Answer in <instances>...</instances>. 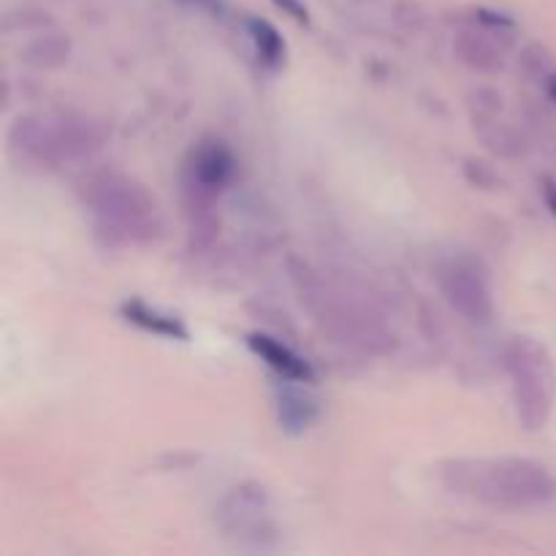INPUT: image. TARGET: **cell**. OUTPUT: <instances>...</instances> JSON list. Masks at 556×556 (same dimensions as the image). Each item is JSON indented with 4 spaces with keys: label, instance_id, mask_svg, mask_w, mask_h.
<instances>
[{
    "label": "cell",
    "instance_id": "1",
    "mask_svg": "<svg viewBox=\"0 0 556 556\" xmlns=\"http://www.w3.org/2000/svg\"><path fill=\"white\" fill-rule=\"evenodd\" d=\"M448 492L497 510H530L556 497V478L546 465L521 456L448 459L440 465Z\"/></svg>",
    "mask_w": 556,
    "mask_h": 556
},
{
    "label": "cell",
    "instance_id": "2",
    "mask_svg": "<svg viewBox=\"0 0 556 556\" xmlns=\"http://www.w3.org/2000/svg\"><path fill=\"white\" fill-rule=\"evenodd\" d=\"M85 204L96 212V231L112 248L139 244L161 231L157 204L144 185L117 172L96 174L81 188Z\"/></svg>",
    "mask_w": 556,
    "mask_h": 556
},
{
    "label": "cell",
    "instance_id": "3",
    "mask_svg": "<svg viewBox=\"0 0 556 556\" xmlns=\"http://www.w3.org/2000/svg\"><path fill=\"white\" fill-rule=\"evenodd\" d=\"M106 139V125L87 114H27L14 123L9 134L11 150L43 166H60L71 157L98 150Z\"/></svg>",
    "mask_w": 556,
    "mask_h": 556
},
{
    "label": "cell",
    "instance_id": "4",
    "mask_svg": "<svg viewBox=\"0 0 556 556\" xmlns=\"http://www.w3.org/2000/svg\"><path fill=\"white\" fill-rule=\"evenodd\" d=\"M505 369L514 386L519 424L538 432L546 427L556 405V364L552 353L532 337H514L505 348Z\"/></svg>",
    "mask_w": 556,
    "mask_h": 556
},
{
    "label": "cell",
    "instance_id": "5",
    "mask_svg": "<svg viewBox=\"0 0 556 556\" xmlns=\"http://www.w3.org/2000/svg\"><path fill=\"white\" fill-rule=\"evenodd\" d=\"M293 282H296L302 302L307 304L315 320L324 324V331H329L337 342L345 345H364L369 351H380L389 345V334L375 324L372 318L362 313L356 304L348 302L345 293H337L318 277V271L309 269L307 264L293 266Z\"/></svg>",
    "mask_w": 556,
    "mask_h": 556
},
{
    "label": "cell",
    "instance_id": "6",
    "mask_svg": "<svg viewBox=\"0 0 556 556\" xmlns=\"http://www.w3.org/2000/svg\"><path fill=\"white\" fill-rule=\"evenodd\" d=\"M514 27V20L500 11L476 9L470 14V25L456 36L454 52L459 54L467 68L494 74L505 65V52H508Z\"/></svg>",
    "mask_w": 556,
    "mask_h": 556
},
{
    "label": "cell",
    "instance_id": "7",
    "mask_svg": "<svg viewBox=\"0 0 556 556\" xmlns=\"http://www.w3.org/2000/svg\"><path fill=\"white\" fill-rule=\"evenodd\" d=\"M440 288L451 307L472 324H486L494 313L492 288L486 271L472 258H454L440 271Z\"/></svg>",
    "mask_w": 556,
    "mask_h": 556
},
{
    "label": "cell",
    "instance_id": "8",
    "mask_svg": "<svg viewBox=\"0 0 556 556\" xmlns=\"http://www.w3.org/2000/svg\"><path fill=\"white\" fill-rule=\"evenodd\" d=\"M220 521L228 535H237L242 541H255L264 546V535H271V525L266 521V489L255 483L237 486L220 508Z\"/></svg>",
    "mask_w": 556,
    "mask_h": 556
},
{
    "label": "cell",
    "instance_id": "9",
    "mask_svg": "<svg viewBox=\"0 0 556 556\" xmlns=\"http://www.w3.org/2000/svg\"><path fill=\"white\" fill-rule=\"evenodd\" d=\"M248 345L261 362L266 364L269 369H275L282 380L288 383H313L315 372L309 367V362H304L293 348L282 345L280 340L269 334H250L248 337Z\"/></svg>",
    "mask_w": 556,
    "mask_h": 556
},
{
    "label": "cell",
    "instance_id": "10",
    "mask_svg": "<svg viewBox=\"0 0 556 556\" xmlns=\"http://www.w3.org/2000/svg\"><path fill=\"white\" fill-rule=\"evenodd\" d=\"M119 313H123V318L128 320V324L139 326L141 331H150V334L166 337V340H179V342H185L190 337L188 326H185L177 315L161 313V309L150 307V304H144L141 299H130V302H125L123 307H119Z\"/></svg>",
    "mask_w": 556,
    "mask_h": 556
},
{
    "label": "cell",
    "instance_id": "11",
    "mask_svg": "<svg viewBox=\"0 0 556 556\" xmlns=\"http://www.w3.org/2000/svg\"><path fill=\"white\" fill-rule=\"evenodd\" d=\"M318 402L309 394H304V391L293 389V386L277 389V421H280V427L286 432H307L315 424V418H318Z\"/></svg>",
    "mask_w": 556,
    "mask_h": 556
},
{
    "label": "cell",
    "instance_id": "12",
    "mask_svg": "<svg viewBox=\"0 0 556 556\" xmlns=\"http://www.w3.org/2000/svg\"><path fill=\"white\" fill-rule=\"evenodd\" d=\"M248 33L253 38L261 63L269 65V68H277V65L286 63V41H282L280 30L271 22L253 16V20H248Z\"/></svg>",
    "mask_w": 556,
    "mask_h": 556
},
{
    "label": "cell",
    "instance_id": "13",
    "mask_svg": "<svg viewBox=\"0 0 556 556\" xmlns=\"http://www.w3.org/2000/svg\"><path fill=\"white\" fill-rule=\"evenodd\" d=\"M30 63L43 65V68H52V65H63L68 60V38L63 36H43L33 43Z\"/></svg>",
    "mask_w": 556,
    "mask_h": 556
},
{
    "label": "cell",
    "instance_id": "14",
    "mask_svg": "<svg viewBox=\"0 0 556 556\" xmlns=\"http://www.w3.org/2000/svg\"><path fill=\"white\" fill-rule=\"evenodd\" d=\"M275 3L280 5L282 11H288V14H291L293 20L302 22V25H307V22H309L307 9H304V3H299V0H275Z\"/></svg>",
    "mask_w": 556,
    "mask_h": 556
},
{
    "label": "cell",
    "instance_id": "15",
    "mask_svg": "<svg viewBox=\"0 0 556 556\" xmlns=\"http://www.w3.org/2000/svg\"><path fill=\"white\" fill-rule=\"evenodd\" d=\"M548 92H552V98L556 101V74L548 76Z\"/></svg>",
    "mask_w": 556,
    "mask_h": 556
},
{
    "label": "cell",
    "instance_id": "16",
    "mask_svg": "<svg viewBox=\"0 0 556 556\" xmlns=\"http://www.w3.org/2000/svg\"><path fill=\"white\" fill-rule=\"evenodd\" d=\"M362 3H367V0H362ZM369 3H372V0H369Z\"/></svg>",
    "mask_w": 556,
    "mask_h": 556
}]
</instances>
